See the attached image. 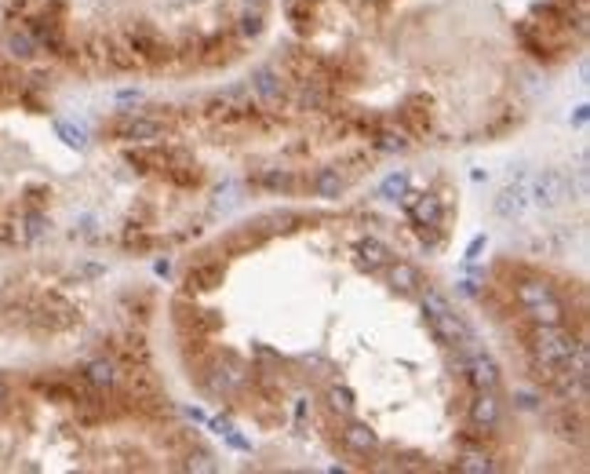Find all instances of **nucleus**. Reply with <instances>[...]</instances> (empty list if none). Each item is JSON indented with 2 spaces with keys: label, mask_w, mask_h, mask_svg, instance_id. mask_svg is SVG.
<instances>
[{
  "label": "nucleus",
  "mask_w": 590,
  "mask_h": 474,
  "mask_svg": "<svg viewBox=\"0 0 590 474\" xmlns=\"http://www.w3.org/2000/svg\"><path fill=\"white\" fill-rule=\"evenodd\" d=\"M357 267L361 270H368V274H376L379 267H386L390 263V248L383 244V241H376V237H364V241H357Z\"/></svg>",
  "instance_id": "nucleus-13"
},
{
  "label": "nucleus",
  "mask_w": 590,
  "mask_h": 474,
  "mask_svg": "<svg viewBox=\"0 0 590 474\" xmlns=\"http://www.w3.org/2000/svg\"><path fill=\"white\" fill-rule=\"evenodd\" d=\"M409 146V135H394V132H383L379 139H376V150H405Z\"/></svg>",
  "instance_id": "nucleus-25"
},
{
  "label": "nucleus",
  "mask_w": 590,
  "mask_h": 474,
  "mask_svg": "<svg viewBox=\"0 0 590 474\" xmlns=\"http://www.w3.org/2000/svg\"><path fill=\"white\" fill-rule=\"evenodd\" d=\"M572 124H579V128H583V124H586V106H579V110L572 113Z\"/></svg>",
  "instance_id": "nucleus-30"
},
{
  "label": "nucleus",
  "mask_w": 590,
  "mask_h": 474,
  "mask_svg": "<svg viewBox=\"0 0 590 474\" xmlns=\"http://www.w3.org/2000/svg\"><path fill=\"white\" fill-rule=\"evenodd\" d=\"M328 401H332L335 413H343V416H350V413H354V391H350V387H343V383H335V387L328 391Z\"/></svg>",
  "instance_id": "nucleus-19"
},
{
  "label": "nucleus",
  "mask_w": 590,
  "mask_h": 474,
  "mask_svg": "<svg viewBox=\"0 0 590 474\" xmlns=\"http://www.w3.org/2000/svg\"><path fill=\"white\" fill-rule=\"evenodd\" d=\"M467 376H470V387L474 391H495V387H500V369H495V361L488 354H470Z\"/></svg>",
  "instance_id": "nucleus-12"
},
{
  "label": "nucleus",
  "mask_w": 590,
  "mask_h": 474,
  "mask_svg": "<svg viewBox=\"0 0 590 474\" xmlns=\"http://www.w3.org/2000/svg\"><path fill=\"white\" fill-rule=\"evenodd\" d=\"M529 208H532V201H529V179H525V175L517 182L503 186L500 197L492 201V212L500 215V219H507V223H521V219L529 215Z\"/></svg>",
  "instance_id": "nucleus-5"
},
{
  "label": "nucleus",
  "mask_w": 590,
  "mask_h": 474,
  "mask_svg": "<svg viewBox=\"0 0 590 474\" xmlns=\"http://www.w3.org/2000/svg\"><path fill=\"white\" fill-rule=\"evenodd\" d=\"M113 135L124 143H153V139H161V120L142 117V113H124L113 124Z\"/></svg>",
  "instance_id": "nucleus-7"
},
{
  "label": "nucleus",
  "mask_w": 590,
  "mask_h": 474,
  "mask_svg": "<svg viewBox=\"0 0 590 474\" xmlns=\"http://www.w3.org/2000/svg\"><path fill=\"white\" fill-rule=\"evenodd\" d=\"M379 194H383V197H390V201H397V197H405V194H409V175H405V172H394L390 179H383V186H379Z\"/></svg>",
  "instance_id": "nucleus-20"
},
{
  "label": "nucleus",
  "mask_w": 590,
  "mask_h": 474,
  "mask_svg": "<svg viewBox=\"0 0 590 474\" xmlns=\"http://www.w3.org/2000/svg\"><path fill=\"white\" fill-rule=\"evenodd\" d=\"M343 449L350 456H372V453H379V434L368 423H350L343 431Z\"/></svg>",
  "instance_id": "nucleus-10"
},
{
  "label": "nucleus",
  "mask_w": 590,
  "mask_h": 474,
  "mask_svg": "<svg viewBox=\"0 0 590 474\" xmlns=\"http://www.w3.org/2000/svg\"><path fill=\"white\" fill-rule=\"evenodd\" d=\"M470 423L481 434L500 423V401H495V391H478V398L470 401Z\"/></svg>",
  "instance_id": "nucleus-11"
},
{
  "label": "nucleus",
  "mask_w": 590,
  "mask_h": 474,
  "mask_svg": "<svg viewBox=\"0 0 590 474\" xmlns=\"http://www.w3.org/2000/svg\"><path fill=\"white\" fill-rule=\"evenodd\" d=\"M201 58H204V66H219V62L233 58V51H230L223 41H211V44H208V55H201Z\"/></svg>",
  "instance_id": "nucleus-23"
},
{
  "label": "nucleus",
  "mask_w": 590,
  "mask_h": 474,
  "mask_svg": "<svg viewBox=\"0 0 590 474\" xmlns=\"http://www.w3.org/2000/svg\"><path fill=\"white\" fill-rule=\"evenodd\" d=\"M55 132L62 135V143H66V146H77V150H84V146H88L84 132H80V128H73V124H66V120H58V124H55Z\"/></svg>",
  "instance_id": "nucleus-22"
},
{
  "label": "nucleus",
  "mask_w": 590,
  "mask_h": 474,
  "mask_svg": "<svg viewBox=\"0 0 590 474\" xmlns=\"http://www.w3.org/2000/svg\"><path fill=\"white\" fill-rule=\"evenodd\" d=\"M423 310H426V314H445V310H452V306H448L438 292H426V296H423Z\"/></svg>",
  "instance_id": "nucleus-27"
},
{
  "label": "nucleus",
  "mask_w": 590,
  "mask_h": 474,
  "mask_svg": "<svg viewBox=\"0 0 590 474\" xmlns=\"http://www.w3.org/2000/svg\"><path fill=\"white\" fill-rule=\"evenodd\" d=\"M223 277H226L223 263H197V267H190V274H186V292H190V296L215 292L223 284Z\"/></svg>",
  "instance_id": "nucleus-8"
},
{
  "label": "nucleus",
  "mask_w": 590,
  "mask_h": 474,
  "mask_svg": "<svg viewBox=\"0 0 590 474\" xmlns=\"http://www.w3.org/2000/svg\"><path fill=\"white\" fill-rule=\"evenodd\" d=\"M517 405H521V408H536V398H532V394H517Z\"/></svg>",
  "instance_id": "nucleus-29"
},
{
  "label": "nucleus",
  "mask_w": 590,
  "mask_h": 474,
  "mask_svg": "<svg viewBox=\"0 0 590 474\" xmlns=\"http://www.w3.org/2000/svg\"><path fill=\"white\" fill-rule=\"evenodd\" d=\"M390 281H394L397 292H416L419 289V270L412 263H397V267H390Z\"/></svg>",
  "instance_id": "nucleus-17"
},
{
  "label": "nucleus",
  "mask_w": 590,
  "mask_h": 474,
  "mask_svg": "<svg viewBox=\"0 0 590 474\" xmlns=\"http://www.w3.org/2000/svg\"><path fill=\"white\" fill-rule=\"evenodd\" d=\"M259 182L270 186V190H288V186H292V175H288V172H266V175H259Z\"/></svg>",
  "instance_id": "nucleus-26"
},
{
  "label": "nucleus",
  "mask_w": 590,
  "mask_h": 474,
  "mask_svg": "<svg viewBox=\"0 0 590 474\" xmlns=\"http://www.w3.org/2000/svg\"><path fill=\"white\" fill-rule=\"evenodd\" d=\"M576 346H579V339H572L569 332H562L557 325H539L536 336H532V354H536V361H539V365H550V369H557L562 361H569Z\"/></svg>",
  "instance_id": "nucleus-2"
},
{
  "label": "nucleus",
  "mask_w": 590,
  "mask_h": 474,
  "mask_svg": "<svg viewBox=\"0 0 590 474\" xmlns=\"http://www.w3.org/2000/svg\"><path fill=\"white\" fill-rule=\"evenodd\" d=\"M485 244H488V237H485V234H478V237L470 241V248H467V259H478V252H481Z\"/></svg>",
  "instance_id": "nucleus-28"
},
{
  "label": "nucleus",
  "mask_w": 590,
  "mask_h": 474,
  "mask_svg": "<svg viewBox=\"0 0 590 474\" xmlns=\"http://www.w3.org/2000/svg\"><path fill=\"white\" fill-rule=\"evenodd\" d=\"M84 376H88V383H91V387H106V391H110V387L117 383V361H110V358L88 361Z\"/></svg>",
  "instance_id": "nucleus-15"
},
{
  "label": "nucleus",
  "mask_w": 590,
  "mask_h": 474,
  "mask_svg": "<svg viewBox=\"0 0 590 474\" xmlns=\"http://www.w3.org/2000/svg\"><path fill=\"white\" fill-rule=\"evenodd\" d=\"M252 88H256V95L266 106H281L285 103V81H281V73H277L273 66H259L252 73Z\"/></svg>",
  "instance_id": "nucleus-9"
},
{
  "label": "nucleus",
  "mask_w": 590,
  "mask_h": 474,
  "mask_svg": "<svg viewBox=\"0 0 590 474\" xmlns=\"http://www.w3.org/2000/svg\"><path fill=\"white\" fill-rule=\"evenodd\" d=\"M426 321H430V332H433V339H438L441 346H467V343H474L470 329L463 325V318H459V314H452V310L426 314Z\"/></svg>",
  "instance_id": "nucleus-6"
},
{
  "label": "nucleus",
  "mask_w": 590,
  "mask_h": 474,
  "mask_svg": "<svg viewBox=\"0 0 590 474\" xmlns=\"http://www.w3.org/2000/svg\"><path fill=\"white\" fill-rule=\"evenodd\" d=\"M124 48L139 58V66H161V62H168V55H172V48L153 34L146 22L124 29Z\"/></svg>",
  "instance_id": "nucleus-3"
},
{
  "label": "nucleus",
  "mask_w": 590,
  "mask_h": 474,
  "mask_svg": "<svg viewBox=\"0 0 590 474\" xmlns=\"http://www.w3.org/2000/svg\"><path fill=\"white\" fill-rule=\"evenodd\" d=\"M495 463L485 456V453H467V456H459L455 460V470H467V474H488Z\"/></svg>",
  "instance_id": "nucleus-18"
},
{
  "label": "nucleus",
  "mask_w": 590,
  "mask_h": 474,
  "mask_svg": "<svg viewBox=\"0 0 590 474\" xmlns=\"http://www.w3.org/2000/svg\"><path fill=\"white\" fill-rule=\"evenodd\" d=\"M409 219H412L416 227H438L441 223V201L430 197V194L416 197V205L409 208Z\"/></svg>",
  "instance_id": "nucleus-14"
},
{
  "label": "nucleus",
  "mask_w": 590,
  "mask_h": 474,
  "mask_svg": "<svg viewBox=\"0 0 590 474\" xmlns=\"http://www.w3.org/2000/svg\"><path fill=\"white\" fill-rule=\"evenodd\" d=\"M237 34H241L244 41L259 37V34H263V15H259V11H244V15L237 19Z\"/></svg>",
  "instance_id": "nucleus-21"
},
{
  "label": "nucleus",
  "mask_w": 590,
  "mask_h": 474,
  "mask_svg": "<svg viewBox=\"0 0 590 474\" xmlns=\"http://www.w3.org/2000/svg\"><path fill=\"white\" fill-rule=\"evenodd\" d=\"M517 303L532 314L536 325H557L562 321V314H565V306H562V299L554 296V289L547 281H536V277L517 284Z\"/></svg>",
  "instance_id": "nucleus-1"
},
{
  "label": "nucleus",
  "mask_w": 590,
  "mask_h": 474,
  "mask_svg": "<svg viewBox=\"0 0 590 474\" xmlns=\"http://www.w3.org/2000/svg\"><path fill=\"white\" fill-rule=\"evenodd\" d=\"M314 190H317V197H339L347 190V182H343V175H339V168H325L317 179H314Z\"/></svg>",
  "instance_id": "nucleus-16"
},
{
  "label": "nucleus",
  "mask_w": 590,
  "mask_h": 474,
  "mask_svg": "<svg viewBox=\"0 0 590 474\" xmlns=\"http://www.w3.org/2000/svg\"><path fill=\"white\" fill-rule=\"evenodd\" d=\"M572 197V182L565 172H539L529 179V201L536 208H557V205H565Z\"/></svg>",
  "instance_id": "nucleus-4"
},
{
  "label": "nucleus",
  "mask_w": 590,
  "mask_h": 474,
  "mask_svg": "<svg viewBox=\"0 0 590 474\" xmlns=\"http://www.w3.org/2000/svg\"><path fill=\"white\" fill-rule=\"evenodd\" d=\"M8 48H11V55H19V58H33V51H37V41H33V37H26V34H22V37L15 34V37L8 41Z\"/></svg>",
  "instance_id": "nucleus-24"
}]
</instances>
